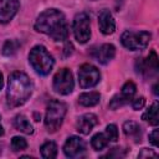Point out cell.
I'll return each instance as SVG.
<instances>
[{
  "mask_svg": "<svg viewBox=\"0 0 159 159\" xmlns=\"http://www.w3.org/2000/svg\"><path fill=\"white\" fill-rule=\"evenodd\" d=\"M19 46H20L19 41H16V40H7L4 43V46H2V55H5V56H12L17 51Z\"/></svg>",
  "mask_w": 159,
  "mask_h": 159,
  "instance_id": "obj_22",
  "label": "cell"
},
{
  "mask_svg": "<svg viewBox=\"0 0 159 159\" xmlns=\"http://www.w3.org/2000/svg\"><path fill=\"white\" fill-rule=\"evenodd\" d=\"M142 118H143L144 120H147L149 124H152V125L157 127V125H158V123H159V116H158V102L153 103V104L147 109V112L142 116Z\"/></svg>",
  "mask_w": 159,
  "mask_h": 159,
  "instance_id": "obj_18",
  "label": "cell"
},
{
  "mask_svg": "<svg viewBox=\"0 0 159 159\" xmlns=\"http://www.w3.org/2000/svg\"><path fill=\"white\" fill-rule=\"evenodd\" d=\"M138 157H139V158H149V157L155 158V157H157V153L153 152V150H150V149L144 148V149H142V152L138 154Z\"/></svg>",
  "mask_w": 159,
  "mask_h": 159,
  "instance_id": "obj_28",
  "label": "cell"
},
{
  "mask_svg": "<svg viewBox=\"0 0 159 159\" xmlns=\"http://www.w3.org/2000/svg\"><path fill=\"white\" fill-rule=\"evenodd\" d=\"M91 55L94 60H97L99 63H108L111 60H113L114 55H116V47L111 43H104L99 47L92 48Z\"/></svg>",
  "mask_w": 159,
  "mask_h": 159,
  "instance_id": "obj_12",
  "label": "cell"
},
{
  "mask_svg": "<svg viewBox=\"0 0 159 159\" xmlns=\"http://www.w3.org/2000/svg\"><path fill=\"white\" fill-rule=\"evenodd\" d=\"M32 82L29 76L24 72H14L9 76L6 103L9 107H19L24 104L32 93Z\"/></svg>",
  "mask_w": 159,
  "mask_h": 159,
  "instance_id": "obj_2",
  "label": "cell"
},
{
  "mask_svg": "<svg viewBox=\"0 0 159 159\" xmlns=\"http://www.w3.org/2000/svg\"><path fill=\"white\" fill-rule=\"evenodd\" d=\"M73 34L80 43H86L91 37L89 16L86 12H80L73 20Z\"/></svg>",
  "mask_w": 159,
  "mask_h": 159,
  "instance_id": "obj_6",
  "label": "cell"
},
{
  "mask_svg": "<svg viewBox=\"0 0 159 159\" xmlns=\"http://www.w3.org/2000/svg\"><path fill=\"white\" fill-rule=\"evenodd\" d=\"M14 127L17 130H20V132H22L25 134H31L34 132L32 125L30 124V122L27 120V118L24 114H17L15 117V119H14Z\"/></svg>",
  "mask_w": 159,
  "mask_h": 159,
  "instance_id": "obj_17",
  "label": "cell"
},
{
  "mask_svg": "<svg viewBox=\"0 0 159 159\" xmlns=\"http://www.w3.org/2000/svg\"><path fill=\"white\" fill-rule=\"evenodd\" d=\"M99 99H101V96L98 92H86V93L80 94L78 97L80 104L84 107H93L99 103Z\"/></svg>",
  "mask_w": 159,
  "mask_h": 159,
  "instance_id": "obj_16",
  "label": "cell"
},
{
  "mask_svg": "<svg viewBox=\"0 0 159 159\" xmlns=\"http://www.w3.org/2000/svg\"><path fill=\"white\" fill-rule=\"evenodd\" d=\"M26 147H27V143H26V140L24 138H21V137H14L11 139V148L15 152L24 150V149H26Z\"/></svg>",
  "mask_w": 159,
  "mask_h": 159,
  "instance_id": "obj_23",
  "label": "cell"
},
{
  "mask_svg": "<svg viewBox=\"0 0 159 159\" xmlns=\"http://www.w3.org/2000/svg\"><path fill=\"white\" fill-rule=\"evenodd\" d=\"M106 137L109 142H116L118 139V129L116 124H108L106 128Z\"/></svg>",
  "mask_w": 159,
  "mask_h": 159,
  "instance_id": "obj_24",
  "label": "cell"
},
{
  "mask_svg": "<svg viewBox=\"0 0 159 159\" xmlns=\"http://www.w3.org/2000/svg\"><path fill=\"white\" fill-rule=\"evenodd\" d=\"M35 29L39 32L46 34L55 41H65L68 36L66 17L56 9H48L41 12L35 22Z\"/></svg>",
  "mask_w": 159,
  "mask_h": 159,
  "instance_id": "obj_1",
  "label": "cell"
},
{
  "mask_svg": "<svg viewBox=\"0 0 159 159\" xmlns=\"http://www.w3.org/2000/svg\"><path fill=\"white\" fill-rule=\"evenodd\" d=\"M73 76L68 68L60 70L53 77V89L60 94H70L73 91Z\"/></svg>",
  "mask_w": 159,
  "mask_h": 159,
  "instance_id": "obj_7",
  "label": "cell"
},
{
  "mask_svg": "<svg viewBox=\"0 0 159 159\" xmlns=\"http://www.w3.org/2000/svg\"><path fill=\"white\" fill-rule=\"evenodd\" d=\"M66 111H67L66 104L60 101L52 99L48 103L45 116V125L48 132L53 133L62 125L63 118L66 116Z\"/></svg>",
  "mask_w": 159,
  "mask_h": 159,
  "instance_id": "obj_4",
  "label": "cell"
},
{
  "mask_svg": "<svg viewBox=\"0 0 159 159\" xmlns=\"http://www.w3.org/2000/svg\"><path fill=\"white\" fill-rule=\"evenodd\" d=\"M124 155H125V152L122 148H113L112 152H109L104 157H107V158H113V157L114 158H119V157H124Z\"/></svg>",
  "mask_w": 159,
  "mask_h": 159,
  "instance_id": "obj_26",
  "label": "cell"
},
{
  "mask_svg": "<svg viewBox=\"0 0 159 159\" xmlns=\"http://www.w3.org/2000/svg\"><path fill=\"white\" fill-rule=\"evenodd\" d=\"M1 119V118H0ZM4 134V128H2V125H1V120H0V135H2Z\"/></svg>",
  "mask_w": 159,
  "mask_h": 159,
  "instance_id": "obj_30",
  "label": "cell"
},
{
  "mask_svg": "<svg viewBox=\"0 0 159 159\" xmlns=\"http://www.w3.org/2000/svg\"><path fill=\"white\" fill-rule=\"evenodd\" d=\"M41 155L45 159H52L57 155V145L53 142H46L41 147Z\"/></svg>",
  "mask_w": 159,
  "mask_h": 159,
  "instance_id": "obj_20",
  "label": "cell"
},
{
  "mask_svg": "<svg viewBox=\"0 0 159 159\" xmlns=\"http://www.w3.org/2000/svg\"><path fill=\"white\" fill-rule=\"evenodd\" d=\"M19 0H0V22L6 24L12 20L19 10Z\"/></svg>",
  "mask_w": 159,
  "mask_h": 159,
  "instance_id": "obj_11",
  "label": "cell"
},
{
  "mask_svg": "<svg viewBox=\"0 0 159 159\" xmlns=\"http://www.w3.org/2000/svg\"><path fill=\"white\" fill-rule=\"evenodd\" d=\"M150 37H152V35L147 31H139V32L124 31L120 36V41L125 48L137 51V50L145 48L150 41Z\"/></svg>",
  "mask_w": 159,
  "mask_h": 159,
  "instance_id": "obj_5",
  "label": "cell"
},
{
  "mask_svg": "<svg viewBox=\"0 0 159 159\" xmlns=\"http://www.w3.org/2000/svg\"><path fill=\"white\" fill-rule=\"evenodd\" d=\"M99 71L97 67L89 63H83L80 70H78V80H80V86L82 88H91L96 86L99 82Z\"/></svg>",
  "mask_w": 159,
  "mask_h": 159,
  "instance_id": "obj_8",
  "label": "cell"
},
{
  "mask_svg": "<svg viewBox=\"0 0 159 159\" xmlns=\"http://www.w3.org/2000/svg\"><path fill=\"white\" fill-rule=\"evenodd\" d=\"M154 93L158 96V84H155V86H154Z\"/></svg>",
  "mask_w": 159,
  "mask_h": 159,
  "instance_id": "obj_31",
  "label": "cell"
},
{
  "mask_svg": "<svg viewBox=\"0 0 159 159\" xmlns=\"http://www.w3.org/2000/svg\"><path fill=\"white\" fill-rule=\"evenodd\" d=\"M123 132H124L125 135H129V137L135 138L137 142L139 140L138 138H140V127L135 122H133V120H128V122H125L123 124Z\"/></svg>",
  "mask_w": 159,
  "mask_h": 159,
  "instance_id": "obj_19",
  "label": "cell"
},
{
  "mask_svg": "<svg viewBox=\"0 0 159 159\" xmlns=\"http://www.w3.org/2000/svg\"><path fill=\"white\" fill-rule=\"evenodd\" d=\"M97 123L98 119L93 113H86L82 117H80L77 122V130L82 134H88Z\"/></svg>",
  "mask_w": 159,
  "mask_h": 159,
  "instance_id": "obj_15",
  "label": "cell"
},
{
  "mask_svg": "<svg viewBox=\"0 0 159 159\" xmlns=\"http://www.w3.org/2000/svg\"><path fill=\"white\" fill-rule=\"evenodd\" d=\"M29 61L32 66V68L42 76H46L51 72L53 67V58L47 52V50L43 46H35L30 53H29Z\"/></svg>",
  "mask_w": 159,
  "mask_h": 159,
  "instance_id": "obj_3",
  "label": "cell"
},
{
  "mask_svg": "<svg viewBox=\"0 0 159 159\" xmlns=\"http://www.w3.org/2000/svg\"><path fill=\"white\" fill-rule=\"evenodd\" d=\"M2 84H4V81H2V75H1V72H0V89L2 88Z\"/></svg>",
  "mask_w": 159,
  "mask_h": 159,
  "instance_id": "obj_29",
  "label": "cell"
},
{
  "mask_svg": "<svg viewBox=\"0 0 159 159\" xmlns=\"http://www.w3.org/2000/svg\"><path fill=\"white\" fill-rule=\"evenodd\" d=\"M159 130L158 129H154L150 134H149V140H150V143L154 145V147H158L159 145Z\"/></svg>",
  "mask_w": 159,
  "mask_h": 159,
  "instance_id": "obj_27",
  "label": "cell"
},
{
  "mask_svg": "<svg viewBox=\"0 0 159 159\" xmlns=\"http://www.w3.org/2000/svg\"><path fill=\"white\" fill-rule=\"evenodd\" d=\"M135 91H137V87H135V84L132 81L125 82L124 86L122 87L120 94H117V96H114L112 98V101L109 103V107L112 109H117V108H119V107L129 103L133 99V97L135 94Z\"/></svg>",
  "mask_w": 159,
  "mask_h": 159,
  "instance_id": "obj_9",
  "label": "cell"
},
{
  "mask_svg": "<svg viewBox=\"0 0 159 159\" xmlns=\"http://www.w3.org/2000/svg\"><path fill=\"white\" fill-rule=\"evenodd\" d=\"M108 142H109V140L107 139L106 134H103V133H97V134L93 135V138H92V140H91V144H92V147H93L94 150H102V149H104V148L107 147Z\"/></svg>",
  "mask_w": 159,
  "mask_h": 159,
  "instance_id": "obj_21",
  "label": "cell"
},
{
  "mask_svg": "<svg viewBox=\"0 0 159 159\" xmlns=\"http://www.w3.org/2000/svg\"><path fill=\"white\" fill-rule=\"evenodd\" d=\"M137 63H139V70H137L139 72L149 73V71H152V72L155 73L158 71V56H157L155 51H150L147 60L138 58Z\"/></svg>",
  "mask_w": 159,
  "mask_h": 159,
  "instance_id": "obj_14",
  "label": "cell"
},
{
  "mask_svg": "<svg viewBox=\"0 0 159 159\" xmlns=\"http://www.w3.org/2000/svg\"><path fill=\"white\" fill-rule=\"evenodd\" d=\"M130 102H132V107H133L135 111H138V109H142V108L144 107V104H145V98L140 96V97H137V98L132 99Z\"/></svg>",
  "mask_w": 159,
  "mask_h": 159,
  "instance_id": "obj_25",
  "label": "cell"
},
{
  "mask_svg": "<svg viewBox=\"0 0 159 159\" xmlns=\"http://www.w3.org/2000/svg\"><path fill=\"white\" fill-rule=\"evenodd\" d=\"M98 25H99V30L102 34L104 35H111L116 30V22H114V19L111 14L109 10L104 9L99 12L98 15Z\"/></svg>",
  "mask_w": 159,
  "mask_h": 159,
  "instance_id": "obj_13",
  "label": "cell"
},
{
  "mask_svg": "<svg viewBox=\"0 0 159 159\" xmlns=\"http://www.w3.org/2000/svg\"><path fill=\"white\" fill-rule=\"evenodd\" d=\"M84 152H86V144L83 139L76 135L70 137L63 145V153L67 158H80L84 154Z\"/></svg>",
  "mask_w": 159,
  "mask_h": 159,
  "instance_id": "obj_10",
  "label": "cell"
}]
</instances>
